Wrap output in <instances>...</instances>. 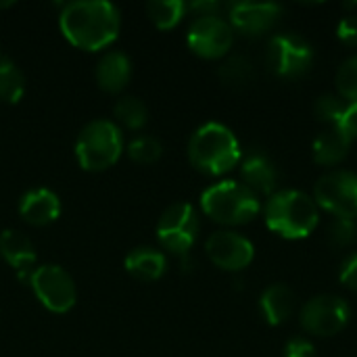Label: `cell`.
Masks as SVG:
<instances>
[{"label":"cell","mask_w":357,"mask_h":357,"mask_svg":"<svg viewBox=\"0 0 357 357\" xmlns=\"http://www.w3.org/2000/svg\"><path fill=\"white\" fill-rule=\"evenodd\" d=\"M284 357H316V347L305 337H295L284 345Z\"/></svg>","instance_id":"cell-31"},{"label":"cell","mask_w":357,"mask_h":357,"mask_svg":"<svg viewBox=\"0 0 357 357\" xmlns=\"http://www.w3.org/2000/svg\"><path fill=\"white\" fill-rule=\"evenodd\" d=\"M345 107H347V100H343L339 94H322V96H318V100L314 105V113L322 123L337 126Z\"/></svg>","instance_id":"cell-28"},{"label":"cell","mask_w":357,"mask_h":357,"mask_svg":"<svg viewBox=\"0 0 357 357\" xmlns=\"http://www.w3.org/2000/svg\"><path fill=\"white\" fill-rule=\"evenodd\" d=\"M351 140H357V100L356 102H347L339 123H337Z\"/></svg>","instance_id":"cell-32"},{"label":"cell","mask_w":357,"mask_h":357,"mask_svg":"<svg viewBox=\"0 0 357 357\" xmlns=\"http://www.w3.org/2000/svg\"><path fill=\"white\" fill-rule=\"evenodd\" d=\"M188 159L199 172L209 176H222L241 163L243 149L228 126L220 121H207L199 126L190 136Z\"/></svg>","instance_id":"cell-2"},{"label":"cell","mask_w":357,"mask_h":357,"mask_svg":"<svg viewBox=\"0 0 357 357\" xmlns=\"http://www.w3.org/2000/svg\"><path fill=\"white\" fill-rule=\"evenodd\" d=\"M253 73H255L253 61L243 54L228 56L218 69L220 79L228 86H247L253 79Z\"/></svg>","instance_id":"cell-23"},{"label":"cell","mask_w":357,"mask_h":357,"mask_svg":"<svg viewBox=\"0 0 357 357\" xmlns=\"http://www.w3.org/2000/svg\"><path fill=\"white\" fill-rule=\"evenodd\" d=\"M199 228H201V222H199V213L195 205L182 201V203L169 205L161 213L157 222V238L163 249L182 255L190 251V247L195 245L199 236Z\"/></svg>","instance_id":"cell-9"},{"label":"cell","mask_w":357,"mask_h":357,"mask_svg":"<svg viewBox=\"0 0 357 357\" xmlns=\"http://www.w3.org/2000/svg\"><path fill=\"white\" fill-rule=\"evenodd\" d=\"M335 84H337V94L347 100V102H356L357 100V54L347 56L335 75Z\"/></svg>","instance_id":"cell-25"},{"label":"cell","mask_w":357,"mask_h":357,"mask_svg":"<svg viewBox=\"0 0 357 357\" xmlns=\"http://www.w3.org/2000/svg\"><path fill=\"white\" fill-rule=\"evenodd\" d=\"M201 209L224 226L249 224L261 211L259 197L236 180H222L207 186L201 195Z\"/></svg>","instance_id":"cell-4"},{"label":"cell","mask_w":357,"mask_h":357,"mask_svg":"<svg viewBox=\"0 0 357 357\" xmlns=\"http://www.w3.org/2000/svg\"><path fill=\"white\" fill-rule=\"evenodd\" d=\"M25 94V75L21 67L6 59L0 56V100L4 102H19Z\"/></svg>","instance_id":"cell-21"},{"label":"cell","mask_w":357,"mask_h":357,"mask_svg":"<svg viewBox=\"0 0 357 357\" xmlns=\"http://www.w3.org/2000/svg\"><path fill=\"white\" fill-rule=\"evenodd\" d=\"M29 287L36 293L38 301L54 314H65L75 305V282L71 274L56 264L36 266L29 276Z\"/></svg>","instance_id":"cell-8"},{"label":"cell","mask_w":357,"mask_h":357,"mask_svg":"<svg viewBox=\"0 0 357 357\" xmlns=\"http://www.w3.org/2000/svg\"><path fill=\"white\" fill-rule=\"evenodd\" d=\"M186 42L195 54L203 59H220L232 48L234 29L220 15L197 17L186 31Z\"/></svg>","instance_id":"cell-11"},{"label":"cell","mask_w":357,"mask_h":357,"mask_svg":"<svg viewBox=\"0 0 357 357\" xmlns=\"http://www.w3.org/2000/svg\"><path fill=\"white\" fill-rule=\"evenodd\" d=\"M0 255L6 259L8 266L15 268L19 280L29 282L36 264V247L31 238L15 228H6L0 232Z\"/></svg>","instance_id":"cell-15"},{"label":"cell","mask_w":357,"mask_h":357,"mask_svg":"<svg viewBox=\"0 0 357 357\" xmlns=\"http://www.w3.org/2000/svg\"><path fill=\"white\" fill-rule=\"evenodd\" d=\"M19 213L27 224H33V226L50 224L61 213V199L50 188H44V186L29 188L27 192H23L19 201Z\"/></svg>","instance_id":"cell-16"},{"label":"cell","mask_w":357,"mask_h":357,"mask_svg":"<svg viewBox=\"0 0 357 357\" xmlns=\"http://www.w3.org/2000/svg\"><path fill=\"white\" fill-rule=\"evenodd\" d=\"M282 13L284 8L276 2H234L228 6V23L245 36H259L272 29Z\"/></svg>","instance_id":"cell-13"},{"label":"cell","mask_w":357,"mask_h":357,"mask_svg":"<svg viewBox=\"0 0 357 357\" xmlns=\"http://www.w3.org/2000/svg\"><path fill=\"white\" fill-rule=\"evenodd\" d=\"M266 224L272 232L289 241L310 236L320 222V209L316 201L301 190H276L264 209Z\"/></svg>","instance_id":"cell-3"},{"label":"cell","mask_w":357,"mask_h":357,"mask_svg":"<svg viewBox=\"0 0 357 357\" xmlns=\"http://www.w3.org/2000/svg\"><path fill=\"white\" fill-rule=\"evenodd\" d=\"M188 4L182 0H151L146 2V13L159 29H172L178 25L186 13Z\"/></svg>","instance_id":"cell-22"},{"label":"cell","mask_w":357,"mask_h":357,"mask_svg":"<svg viewBox=\"0 0 357 357\" xmlns=\"http://www.w3.org/2000/svg\"><path fill=\"white\" fill-rule=\"evenodd\" d=\"M205 253L213 266L228 272H238L253 261L255 247L247 236L234 230H218L207 238Z\"/></svg>","instance_id":"cell-12"},{"label":"cell","mask_w":357,"mask_h":357,"mask_svg":"<svg viewBox=\"0 0 357 357\" xmlns=\"http://www.w3.org/2000/svg\"><path fill=\"white\" fill-rule=\"evenodd\" d=\"M357 236V226L354 220H343V218H333L328 228H326V243L333 249H345L349 247Z\"/></svg>","instance_id":"cell-27"},{"label":"cell","mask_w":357,"mask_h":357,"mask_svg":"<svg viewBox=\"0 0 357 357\" xmlns=\"http://www.w3.org/2000/svg\"><path fill=\"white\" fill-rule=\"evenodd\" d=\"M59 27L73 46L100 50L117 40L121 15L109 0H73L63 6Z\"/></svg>","instance_id":"cell-1"},{"label":"cell","mask_w":357,"mask_h":357,"mask_svg":"<svg viewBox=\"0 0 357 357\" xmlns=\"http://www.w3.org/2000/svg\"><path fill=\"white\" fill-rule=\"evenodd\" d=\"M339 280L345 289L357 293V253H351L349 257H345V261L341 264V270H339Z\"/></svg>","instance_id":"cell-30"},{"label":"cell","mask_w":357,"mask_h":357,"mask_svg":"<svg viewBox=\"0 0 357 357\" xmlns=\"http://www.w3.org/2000/svg\"><path fill=\"white\" fill-rule=\"evenodd\" d=\"M241 178L243 184L249 190H253L257 197L259 195L272 197L278 186V169L274 161L261 151H251L241 159Z\"/></svg>","instance_id":"cell-14"},{"label":"cell","mask_w":357,"mask_h":357,"mask_svg":"<svg viewBox=\"0 0 357 357\" xmlns=\"http://www.w3.org/2000/svg\"><path fill=\"white\" fill-rule=\"evenodd\" d=\"M314 201L318 209L333 218H357V174L349 169H333L324 174L314 186Z\"/></svg>","instance_id":"cell-7"},{"label":"cell","mask_w":357,"mask_h":357,"mask_svg":"<svg viewBox=\"0 0 357 357\" xmlns=\"http://www.w3.org/2000/svg\"><path fill=\"white\" fill-rule=\"evenodd\" d=\"M113 113H115L117 121H121L130 130H140L149 119V109H146L144 100L138 98V96H132V94L121 96L115 102Z\"/></svg>","instance_id":"cell-24"},{"label":"cell","mask_w":357,"mask_h":357,"mask_svg":"<svg viewBox=\"0 0 357 357\" xmlns=\"http://www.w3.org/2000/svg\"><path fill=\"white\" fill-rule=\"evenodd\" d=\"M10 4H13L10 0H6V2H0V8H2V6H10Z\"/></svg>","instance_id":"cell-34"},{"label":"cell","mask_w":357,"mask_h":357,"mask_svg":"<svg viewBox=\"0 0 357 357\" xmlns=\"http://www.w3.org/2000/svg\"><path fill=\"white\" fill-rule=\"evenodd\" d=\"M132 77V61L123 50H107L96 63V82L107 92H119Z\"/></svg>","instance_id":"cell-18"},{"label":"cell","mask_w":357,"mask_h":357,"mask_svg":"<svg viewBox=\"0 0 357 357\" xmlns=\"http://www.w3.org/2000/svg\"><path fill=\"white\" fill-rule=\"evenodd\" d=\"M188 8H192L195 13H199V17H213L220 13V2L215 0H201V2H192Z\"/></svg>","instance_id":"cell-33"},{"label":"cell","mask_w":357,"mask_h":357,"mask_svg":"<svg viewBox=\"0 0 357 357\" xmlns=\"http://www.w3.org/2000/svg\"><path fill=\"white\" fill-rule=\"evenodd\" d=\"M126 151H128V157L136 163H155L161 157L163 146L155 136L142 134V136H136L134 140H130Z\"/></svg>","instance_id":"cell-26"},{"label":"cell","mask_w":357,"mask_h":357,"mask_svg":"<svg viewBox=\"0 0 357 357\" xmlns=\"http://www.w3.org/2000/svg\"><path fill=\"white\" fill-rule=\"evenodd\" d=\"M337 38L345 46H357V15H347L339 21Z\"/></svg>","instance_id":"cell-29"},{"label":"cell","mask_w":357,"mask_h":357,"mask_svg":"<svg viewBox=\"0 0 357 357\" xmlns=\"http://www.w3.org/2000/svg\"><path fill=\"white\" fill-rule=\"evenodd\" d=\"M264 61L268 71L276 77L299 79L314 63V48L301 33L282 31L268 40Z\"/></svg>","instance_id":"cell-6"},{"label":"cell","mask_w":357,"mask_h":357,"mask_svg":"<svg viewBox=\"0 0 357 357\" xmlns=\"http://www.w3.org/2000/svg\"><path fill=\"white\" fill-rule=\"evenodd\" d=\"M123 266H126L130 276L144 280V282H151V280H157L165 274L167 259H165L163 251H159L155 247H136L126 255Z\"/></svg>","instance_id":"cell-19"},{"label":"cell","mask_w":357,"mask_h":357,"mask_svg":"<svg viewBox=\"0 0 357 357\" xmlns=\"http://www.w3.org/2000/svg\"><path fill=\"white\" fill-rule=\"evenodd\" d=\"M351 318L349 303L339 295H318L301 307V326L314 337L339 335Z\"/></svg>","instance_id":"cell-10"},{"label":"cell","mask_w":357,"mask_h":357,"mask_svg":"<svg viewBox=\"0 0 357 357\" xmlns=\"http://www.w3.org/2000/svg\"><path fill=\"white\" fill-rule=\"evenodd\" d=\"M259 307H261V314H264V318H266V322L270 326H280L295 312V293L282 282L270 284L261 293Z\"/></svg>","instance_id":"cell-20"},{"label":"cell","mask_w":357,"mask_h":357,"mask_svg":"<svg viewBox=\"0 0 357 357\" xmlns=\"http://www.w3.org/2000/svg\"><path fill=\"white\" fill-rule=\"evenodd\" d=\"M351 144H354V140L339 126H326L314 138V146H312L314 161L324 167L339 165L347 157Z\"/></svg>","instance_id":"cell-17"},{"label":"cell","mask_w":357,"mask_h":357,"mask_svg":"<svg viewBox=\"0 0 357 357\" xmlns=\"http://www.w3.org/2000/svg\"><path fill=\"white\" fill-rule=\"evenodd\" d=\"M123 153V136L115 121L92 119L75 138L77 163L88 172H100L111 167Z\"/></svg>","instance_id":"cell-5"}]
</instances>
